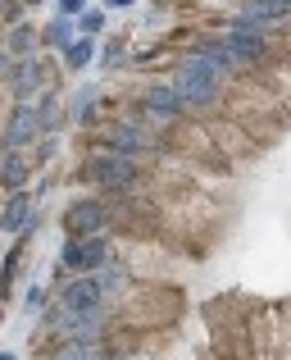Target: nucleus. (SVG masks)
<instances>
[{
  "mask_svg": "<svg viewBox=\"0 0 291 360\" xmlns=\"http://www.w3.org/2000/svg\"><path fill=\"white\" fill-rule=\"evenodd\" d=\"M64 233H69V242H78V238H100V233H105V201H96V196H82V201H73L69 210H64Z\"/></svg>",
  "mask_w": 291,
  "mask_h": 360,
  "instance_id": "423d86ee",
  "label": "nucleus"
},
{
  "mask_svg": "<svg viewBox=\"0 0 291 360\" xmlns=\"http://www.w3.org/2000/svg\"><path fill=\"white\" fill-rule=\"evenodd\" d=\"M14 110H18V91L14 87H0V146H5V132H9Z\"/></svg>",
  "mask_w": 291,
  "mask_h": 360,
  "instance_id": "9b49d317",
  "label": "nucleus"
},
{
  "mask_svg": "<svg viewBox=\"0 0 291 360\" xmlns=\"http://www.w3.org/2000/svg\"><path fill=\"white\" fill-rule=\"evenodd\" d=\"M109 260V238H78L64 246V269H73L78 278H96V269H105Z\"/></svg>",
  "mask_w": 291,
  "mask_h": 360,
  "instance_id": "39448f33",
  "label": "nucleus"
},
{
  "mask_svg": "<svg viewBox=\"0 0 291 360\" xmlns=\"http://www.w3.org/2000/svg\"><path fill=\"white\" fill-rule=\"evenodd\" d=\"M9 201H14V196H9V192H5V187H0V214H5V210H9Z\"/></svg>",
  "mask_w": 291,
  "mask_h": 360,
  "instance_id": "4468645a",
  "label": "nucleus"
},
{
  "mask_svg": "<svg viewBox=\"0 0 291 360\" xmlns=\"http://www.w3.org/2000/svg\"><path fill=\"white\" fill-rule=\"evenodd\" d=\"M32 201H27V192H18L14 201H9V210L0 214V233H14V238H23V233H32Z\"/></svg>",
  "mask_w": 291,
  "mask_h": 360,
  "instance_id": "0eeeda50",
  "label": "nucleus"
},
{
  "mask_svg": "<svg viewBox=\"0 0 291 360\" xmlns=\"http://www.w3.org/2000/svg\"><path fill=\"white\" fill-rule=\"evenodd\" d=\"M273 315H278V356L291 360V297H287V301H278Z\"/></svg>",
  "mask_w": 291,
  "mask_h": 360,
  "instance_id": "6e6552de",
  "label": "nucleus"
},
{
  "mask_svg": "<svg viewBox=\"0 0 291 360\" xmlns=\"http://www.w3.org/2000/svg\"><path fill=\"white\" fill-rule=\"evenodd\" d=\"M159 150H164L168 160H177V165H191V169H219V174H228V165H223L219 155H214L210 146V132H205V123L196 119H168L164 128H159Z\"/></svg>",
  "mask_w": 291,
  "mask_h": 360,
  "instance_id": "f03ea898",
  "label": "nucleus"
},
{
  "mask_svg": "<svg viewBox=\"0 0 291 360\" xmlns=\"http://www.w3.org/2000/svg\"><path fill=\"white\" fill-rule=\"evenodd\" d=\"M173 251L159 242H123V274L133 283H168Z\"/></svg>",
  "mask_w": 291,
  "mask_h": 360,
  "instance_id": "7ed1b4c3",
  "label": "nucleus"
},
{
  "mask_svg": "<svg viewBox=\"0 0 291 360\" xmlns=\"http://www.w3.org/2000/svg\"><path fill=\"white\" fill-rule=\"evenodd\" d=\"M0 360H14V356H9V352H0Z\"/></svg>",
  "mask_w": 291,
  "mask_h": 360,
  "instance_id": "2eb2a0df",
  "label": "nucleus"
},
{
  "mask_svg": "<svg viewBox=\"0 0 291 360\" xmlns=\"http://www.w3.org/2000/svg\"><path fill=\"white\" fill-rule=\"evenodd\" d=\"M100 27H105V9H82V18H78V37H96Z\"/></svg>",
  "mask_w": 291,
  "mask_h": 360,
  "instance_id": "f8f14e48",
  "label": "nucleus"
},
{
  "mask_svg": "<svg viewBox=\"0 0 291 360\" xmlns=\"http://www.w3.org/2000/svg\"><path fill=\"white\" fill-rule=\"evenodd\" d=\"M41 41H46V46H64V51H69V46L78 41V27L60 18V23H50V27H46V37H41Z\"/></svg>",
  "mask_w": 291,
  "mask_h": 360,
  "instance_id": "9d476101",
  "label": "nucleus"
},
{
  "mask_svg": "<svg viewBox=\"0 0 291 360\" xmlns=\"http://www.w3.org/2000/svg\"><path fill=\"white\" fill-rule=\"evenodd\" d=\"M23 306H27V310H41V306H46V292H41V288H27Z\"/></svg>",
  "mask_w": 291,
  "mask_h": 360,
  "instance_id": "ddd939ff",
  "label": "nucleus"
},
{
  "mask_svg": "<svg viewBox=\"0 0 291 360\" xmlns=\"http://www.w3.org/2000/svg\"><path fill=\"white\" fill-rule=\"evenodd\" d=\"M187 315V292L177 283H128L109 301V319L137 338H159L173 333Z\"/></svg>",
  "mask_w": 291,
  "mask_h": 360,
  "instance_id": "f257e3e1",
  "label": "nucleus"
},
{
  "mask_svg": "<svg viewBox=\"0 0 291 360\" xmlns=\"http://www.w3.org/2000/svg\"><path fill=\"white\" fill-rule=\"evenodd\" d=\"M205 132H210L214 155H219L228 169H237V165H246V160L259 155V146H255V141H250L232 119H210V123H205Z\"/></svg>",
  "mask_w": 291,
  "mask_h": 360,
  "instance_id": "20e7f679",
  "label": "nucleus"
},
{
  "mask_svg": "<svg viewBox=\"0 0 291 360\" xmlns=\"http://www.w3.org/2000/svg\"><path fill=\"white\" fill-rule=\"evenodd\" d=\"M91 55H96V46H91L87 37H78V41H73L69 51H64V69H69V73L87 69V64H91Z\"/></svg>",
  "mask_w": 291,
  "mask_h": 360,
  "instance_id": "1a4fd4ad",
  "label": "nucleus"
}]
</instances>
